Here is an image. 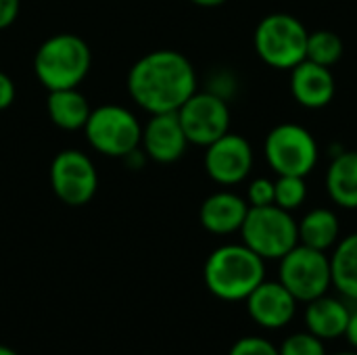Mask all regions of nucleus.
<instances>
[{
  "mask_svg": "<svg viewBox=\"0 0 357 355\" xmlns=\"http://www.w3.org/2000/svg\"><path fill=\"white\" fill-rule=\"evenodd\" d=\"M128 92L151 115L176 113L197 92V71L178 50H153L132 65Z\"/></svg>",
  "mask_w": 357,
  "mask_h": 355,
  "instance_id": "1",
  "label": "nucleus"
},
{
  "mask_svg": "<svg viewBox=\"0 0 357 355\" xmlns=\"http://www.w3.org/2000/svg\"><path fill=\"white\" fill-rule=\"evenodd\" d=\"M203 276L218 299L245 301L266 280V259L247 245H224L207 257Z\"/></svg>",
  "mask_w": 357,
  "mask_h": 355,
  "instance_id": "2",
  "label": "nucleus"
},
{
  "mask_svg": "<svg viewBox=\"0 0 357 355\" xmlns=\"http://www.w3.org/2000/svg\"><path fill=\"white\" fill-rule=\"evenodd\" d=\"M90 65V46L75 33H54L33 54L36 77L48 92L77 88L86 80Z\"/></svg>",
  "mask_w": 357,
  "mask_h": 355,
  "instance_id": "3",
  "label": "nucleus"
},
{
  "mask_svg": "<svg viewBox=\"0 0 357 355\" xmlns=\"http://www.w3.org/2000/svg\"><path fill=\"white\" fill-rule=\"evenodd\" d=\"M310 31L289 13H272L264 17L253 36L257 56L274 69H293L305 61Z\"/></svg>",
  "mask_w": 357,
  "mask_h": 355,
  "instance_id": "4",
  "label": "nucleus"
},
{
  "mask_svg": "<svg viewBox=\"0 0 357 355\" xmlns=\"http://www.w3.org/2000/svg\"><path fill=\"white\" fill-rule=\"evenodd\" d=\"M243 245L255 251L261 259H282L293 247L299 245L297 222L291 211L278 205L249 207L241 226Z\"/></svg>",
  "mask_w": 357,
  "mask_h": 355,
  "instance_id": "5",
  "label": "nucleus"
},
{
  "mask_svg": "<svg viewBox=\"0 0 357 355\" xmlns=\"http://www.w3.org/2000/svg\"><path fill=\"white\" fill-rule=\"evenodd\" d=\"M90 146L105 157H128L140 149L142 126L136 115L119 105H102L90 111L84 126Z\"/></svg>",
  "mask_w": 357,
  "mask_h": 355,
  "instance_id": "6",
  "label": "nucleus"
},
{
  "mask_svg": "<svg viewBox=\"0 0 357 355\" xmlns=\"http://www.w3.org/2000/svg\"><path fill=\"white\" fill-rule=\"evenodd\" d=\"M266 161L278 176L305 178L314 172L320 149L314 134L297 123H280L270 130L264 144Z\"/></svg>",
  "mask_w": 357,
  "mask_h": 355,
  "instance_id": "7",
  "label": "nucleus"
},
{
  "mask_svg": "<svg viewBox=\"0 0 357 355\" xmlns=\"http://www.w3.org/2000/svg\"><path fill=\"white\" fill-rule=\"evenodd\" d=\"M280 262L278 280L301 303L314 301L328 293L333 287L331 259L324 251L297 245Z\"/></svg>",
  "mask_w": 357,
  "mask_h": 355,
  "instance_id": "8",
  "label": "nucleus"
},
{
  "mask_svg": "<svg viewBox=\"0 0 357 355\" xmlns=\"http://www.w3.org/2000/svg\"><path fill=\"white\" fill-rule=\"evenodd\" d=\"M50 186L56 199L69 207L90 203L98 188V174L92 159L77 149H65L50 163Z\"/></svg>",
  "mask_w": 357,
  "mask_h": 355,
  "instance_id": "9",
  "label": "nucleus"
},
{
  "mask_svg": "<svg viewBox=\"0 0 357 355\" xmlns=\"http://www.w3.org/2000/svg\"><path fill=\"white\" fill-rule=\"evenodd\" d=\"M176 113L190 144L209 146L230 132L228 100L209 90L195 92Z\"/></svg>",
  "mask_w": 357,
  "mask_h": 355,
  "instance_id": "10",
  "label": "nucleus"
},
{
  "mask_svg": "<svg viewBox=\"0 0 357 355\" xmlns=\"http://www.w3.org/2000/svg\"><path fill=\"white\" fill-rule=\"evenodd\" d=\"M205 149V172L222 186L241 184L253 169V149L241 134L228 132Z\"/></svg>",
  "mask_w": 357,
  "mask_h": 355,
  "instance_id": "11",
  "label": "nucleus"
},
{
  "mask_svg": "<svg viewBox=\"0 0 357 355\" xmlns=\"http://www.w3.org/2000/svg\"><path fill=\"white\" fill-rule=\"evenodd\" d=\"M245 303L251 320L257 326L266 331H278L293 322L299 301L282 287L280 280H264L245 299Z\"/></svg>",
  "mask_w": 357,
  "mask_h": 355,
  "instance_id": "12",
  "label": "nucleus"
},
{
  "mask_svg": "<svg viewBox=\"0 0 357 355\" xmlns=\"http://www.w3.org/2000/svg\"><path fill=\"white\" fill-rule=\"evenodd\" d=\"M188 138L182 130L178 113H157L151 115L146 126H142L140 146L144 155L157 163H174L182 159L188 149Z\"/></svg>",
  "mask_w": 357,
  "mask_h": 355,
  "instance_id": "13",
  "label": "nucleus"
},
{
  "mask_svg": "<svg viewBox=\"0 0 357 355\" xmlns=\"http://www.w3.org/2000/svg\"><path fill=\"white\" fill-rule=\"evenodd\" d=\"M291 92L305 109H324L333 103L337 84L331 67L312 61H301L291 69Z\"/></svg>",
  "mask_w": 357,
  "mask_h": 355,
  "instance_id": "14",
  "label": "nucleus"
},
{
  "mask_svg": "<svg viewBox=\"0 0 357 355\" xmlns=\"http://www.w3.org/2000/svg\"><path fill=\"white\" fill-rule=\"evenodd\" d=\"M249 213V203L247 199L230 192V190H220L209 195L199 211L201 226L218 236L234 234L241 232V226Z\"/></svg>",
  "mask_w": 357,
  "mask_h": 355,
  "instance_id": "15",
  "label": "nucleus"
},
{
  "mask_svg": "<svg viewBox=\"0 0 357 355\" xmlns=\"http://www.w3.org/2000/svg\"><path fill=\"white\" fill-rule=\"evenodd\" d=\"M349 316H351V310L347 308V303L343 299L328 297L326 293L314 301H307L303 322H305V331H310L318 339L335 341V339L345 337Z\"/></svg>",
  "mask_w": 357,
  "mask_h": 355,
  "instance_id": "16",
  "label": "nucleus"
},
{
  "mask_svg": "<svg viewBox=\"0 0 357 355\" xmlns=\"http://www.w3.org/2000/svg\"><path fill=\"white\" fill-rule=\"evenodd\" d=\"M326 190L339 207L357 209V151L335 153L326 169Z\"/></svg>",
  "mask_w": 357,
  "mask_h": 355,
  "instance_id": "17",
  "label": "nucleus"
},
{
  "mask_svg": "<svg viewBox=\"0 0 357 355\" xmlns=\"http://www.w3.org/2000/svg\"><path fill=\"white\" fill-rule=\"evenodd\" d=\"M46 111L50 121L67 132L84 130L90 117V103L77 88L50 90L46 98Z\"/></svg>",
  "mask_w": 357,
  "mask_h": 355,
  "instance_id": "18",
  "label": "nucleus"
},
{
  "mask_svg": "<svg viewBox=\"0 0 357 355\" xmlns=\"http://www.w3.org/2000/svg\"><path fill=\"white\" fill-rule=\"evenodd\" d=\"M299 230V243L318 251H328L333 249L339 239H341V222L339 216L333 209L326 207H316L307 211L301 222H297Z\"/></svg>",
  "mask_w": 357,
  "mask_h": 355,
  "instance_id": "19",
  "label": "nucleus"
},
{
  "mask_svg": "<svg viewBox=\"0 0 357 355\" xmlns=\"http://www.w3.org/2000/svg\"><path fill=\"white\" fill-rule=\"evenodd\" d=\"M331 259V278L333 287L345 297L357 301V232L339 239L333 247Z\"/></svg>",
  "mask_w": 357,
  "mask_h": 355,
  "instance_id": "20",
  "label": "nucleus"
},
{
  "mask_svg": "<svg viewBox=\"0 0 357 355\" xmlns=\"http://www.w3.org/2000/svg\"><path fill=\"white\" fill-rule=\"evenodd\" d=\"M343 40L331 31V29H318L307 36V48H305V59L312 63H318L322 67H333L341 61L343 56Z\"/></svg>",
  "mask_w": 357,
  "mask_h": 355,
  "instance_id": "21",
  "label": "nucleus"
},
{
  "mask_svg": "<svg viewBox=\"0 0 357 355\" xmlns=\"http://www.w3.org/2000/svg\"><path fill=\"white\" fill-rule=\"evenodd\" d=\"M307 199L305 178L299 176H278L274 182V205L287 211L299 209Z\"/></svg>",
  "mask_w": 357,
  "mask_h": 355,
  "instance_id": "22",
  "label": "nucleus"
},
{
  "mask_svg": "<svg viewBox=\"0 0 357 355\" xmlns=\"http://www.w3.org/2000/svg\"><path fill=\"white\" fill-rule=\"evenodd\" d=\"M278 352L280 355H328L324 341L318 339L316 335H312L310 331L289 335L278 345Z\"/></svg>",
  "mask_w": 357,
  "mask_h": 355,
  "instance_id": "23",
  "label": "nucleus"
},
{
  "mask_svg": "<svg viewBox=\"0 0 357 355\" xmlns=\"http://www.w3.org/2000/svg\"><path fill=\"white\" fill-rule=\"evenodd\" d=\"M228 355H280V352H278V345H274L270 339L249 335V337L238 339L230 347Z\"/></svg>",
  "mask_w": 357,
  "mask_h": 355,
  "instance_id": "24",
  "label": "nucleus"
},
{
  "mask_svg": "<svg viewBox=\"0 0 357 355\" xmlns=\"http://www.w3.org/2000/svg\"><path fill=\"white\" fill-rule=\"evenodd\" d=\"M247 203L249 207H266L274 205V180L257 178L247 188Z\"/></svg>",
  "mask_w": 357,
  "mask_h": 355,
  "instance_id": "25",
  "label": "nucleus"
},
{
  "mask_svg": "<svg viewBox=\"0 0 357 355\" xmlns=\"http://www.w3.org/2000/svg\"><path fill=\"white\" fill-rule=\"evenodd\" d=\"M21 10V0H0V29L10 27Z\"/></svg>",
  "mask_w": 357,
  "mask_h": 355,
  "instance_id": "26",
  "label": "nucleus"
},
{
  "mask_svg": "<svg viewBox=\"0 0 357 355\" xmlns=\"http://www.w3.org/2000/svg\"><path fill=\"white\" fill-rule=\"evenodd\" d=\"M15 84H13V80L4 73V71H0V111H4V109H8L13 103H15Z\"/></svg>",
  "mask_w": 357,
  "mask_h": 355,
  "instance_id": "27",
  "label": "nucleus"
},
{
  "mask_svg": "<svg viewBox=\"0 0 357 355\" xmlns=\"http://www.w3.org/2000/svg\"><path fill=\"white\" fill-rule=\"evenodd\" d=\"M345 339H347V343L357 352V310H354L351 316H349L347 331H345Z\"/></svg>",
  "mask_w": 357,
  "mask_h": 355,
  "instance_id": "28",
  "label": "nucleus"
},
{
  "mask_svg": "<svg viewBox=\"0 0 357 355\" xmlns=\"http://www.w3.org/2000/svg\"><path fill=\"white\" fill-rule=\"evenodd\" d=\"M190 2L197 4V6H203V8H215V6H222L228 0H190Z\"/></svg>",
  "mask_w": 357,
  "mask_h": 355,
  "instance_id": "29",
  "label": "nucleus"
},
{
  "mask_svg": "<svg viewBox=\"0 0 357 355\" xmlns=\"http://www.w3.org/2000/svg\"><path fill=\"white\" fill-rule=\"evenodd\" d=\"M0 355H17L13 349H8V347H4V345H0Z\"/></svg>",
  "mask_w": 357,
  "mask_h": 355,
  "instance_id": "30",
  "label": "nucleus"
},
{
  "mask_svg": "<svg viewBox=\"0 0 357 355\" xmlns=\"http://www.w3.org/2000/svg\"><path fill=\"white\" fill-rule=\"evenodd\" d=\"M333 355H357V352L354 349V352H339V354H333Z\"/></svg>",
  "mask_w": 357,
  "mask_h": 355,
  "instance_id": "31",
  "label": "nucleus"
}]
</instances>
